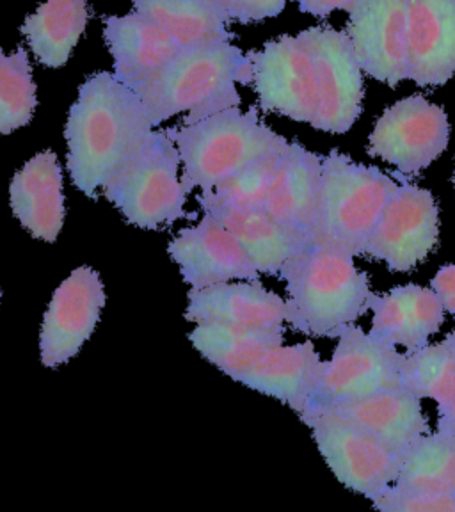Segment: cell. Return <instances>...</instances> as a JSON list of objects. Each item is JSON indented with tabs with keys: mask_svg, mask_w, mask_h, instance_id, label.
<instances>
[{
	"mask_svg": "<svg viewBox=\"0 0 455 512\" xmlns=\"http://www.w3.org/2000/svg\"><path fill=\"white\" fill-rule=\"evenodd\" d=\"M88 0H47L22 25L34 56L48 68L68 63L88 24Z\"/></svg>",
	"mask_w": 455,
	"mask_h": 512,
	"instance_id": "484cf974",
	"label": "cell"
},
{
	"mask_svg": "<svg viewBox=\"0 0 455 512\" xmlns=\"http://www.w3.org/2000/svg\"><path fill=\"white\" fill-rule=\"evenodd\" d=\"M134 13L150 20L187 50L232 40V22L221 0H132Z\"/></svg>",
	"mask_w": 455,
	"mask_h": 512,
	"instance_id": "cb8c5ba5",
	"label": "cell"
},
{
	"mask_svg": "<svg viewBox=\"0 0 455 512\" xmlns=\"http://www.w3.org/2000/svg\"><path fill=\"white\" fill-rule=\"evenodd\" d=\"M288 144L272 150L262 159L249 164L237 175L230 176L217 185L212 191L201 192V198L216 201L224 207L240 208V210H258L264 208L274 176L280 169L281 160Z\"/></svg>",
	"mask_w": 455,
	"mask_h": 512,
	"instance_id": "f546056e",
	"label": "cell"
},
{
	"mask_svg": "<svg viewBox=\"0 0 455 512\" xmlns=\"http://www.w3.org/2000/svg\"><path fill=\"white\" fill-rule=\"evenodd\" d=\"M205 360L237 381L265 352L285 342V328H244L228 324H198L189 335Z\"/></svg>",
	"mask_w": 455,
	"mask_h": 512,
	"instance_id": "d4e9b609",
	"label": "cell"
},
{
	"mask_svg": "<svg viewBox=\"0 0 455 512\" xmlns=\"http://www.w3.org/2000/svg\"><path fill=\"white\" fill-rule=\"evenodd\" d=\"M447 438L455 441V399L445 406H438V429Z\"/></svg>",
	"mask_w": 455,
	"mask_h": 512,
	"instance_id": "d590c367",
	"label": "cell"
},
{
	"mask_svg": "<svg viewBox=\"0 0 455 512\" xmlns=\"http://www.w3.org/2000/svg\"><path fill=\"white\" fill-rule=\"evenodd\" d=\"M408 2L409 80L443 86L455 75V0Z\"/></svg>",
	"mask_w": 455,
	"mask_h": 512,
	"instance_id": "2e32d148",
	"label": "cell"
},
{
	"mask_svg": "<svg viewBox=\"0 0 455 512\" xmlns=\"http://www.w3.org/2000/svg\"><path fill=\"white\" fill-rule=\"evenodd\" d=\"M230 20L239 24H256L283 13L288 0H221Z\"/></svg>",
	"mask_w": 455,
	"mask_h": 512,
	"instance_id": "d6a6232c",
	"label": "cell"
},
{
	"mask_svg": "<svg viewBox=\"0 0 455 512\" xmlns=\"http://www.w3.org/2000/svg\"><path fill=\"white\" fill-rule=\"evenodd\" d=\"M320 456L338 482L365 498L383 493L399 477L402 454L333 409L301 416Z\"/></svg>",
	"mask_w": 455,
	"mask_h": 512,
	"instance_id": "ba28073f",
	"label": "cell"
},
{
	"mask_svg": "<svg viewBox=\"0 0 455 512\" xmlns=\"http://www.w3.org/2000/svg\"><path fill=\"white\" fill-rule=\"evenodd\" d=\"M454 182H455V169H454Z\"/></svg>",
	"mask_w": 455,
	"mask_h": 512,
	"instance_id": "74e56055",
	"label": "cell"
},
{
	"mask_svg": "<svg viewBox=\"0 0 455 512\" xmlns=\"http://www.w3.org/2000/svg\"><path fill=\"white\" fill-rule=\"evenodd\" d=\"M253 86L262 111L278 112L290 120H315L319 95L312 56L299 36L267 41L262 50L249 52Z\"/></svg>",
	"mask_w": 455,
	"mask_h": 512,
	"instance_id": "7c38bea8",
	"label": "cell"
},
{
	"mask_svg": "<svg viewBox=\"0 0 455 512\" xmlns=\"http://www.w3.org/2000/svg\"><path fill=\"white\" fill-rule=\"evenodd\" d=\"M440 237V210L431 191L402 182L386 203L368 240L365 256L381 260L393 272L422 264Z\"/></svg>",
	"mask_w": 455,
	"mask_h": 512,
	"instance_id": "8fae6325",
	"label": "cell"
},
{
	"mask_svg": "<svg viewBox=\"0 0 455 512\" xmlns=\"http://www.w3.org/2000/svg\"><path fill=\"white\" fill-rule=\"evenodd\" d=\"M322 157L299 143H288L264 210L274 221L303 235L312 246L319 207Z\"/></svg>",
	"mask_w": 455,
	"mask_h": 512,
	"instance_id": "ffe728a7",
	"label": "cell"
},
{
	"mask_svg": "<svg viewBox=\"0 0 455 512\" xmlns=\"http://www.w3.org/2000/svg\"><path fill=\"white\" fill-rule=\"evenodd\" d=\"M402 352L352 326L338 336L331 360L324 361L319 383L303 415L342 406L402 386Z\"/></svg>",
	"mask_w": 455,
	"mask_h": 512,
	"instance_id": "52a82bcc",
	"label": "cell"
},
{
	"mask_svg": "<svg viewBox=\"0 0 455 512\" xmlns=\"http://www.w3.org/2000/svg\"><path fill=\"white\" fill-rule=\"evenodd\" d=\"M450 141L447 112L425 96L399 100L379 116L368 137V155L392 164L402 176H415L445 153Z\"/></svg>",
	"mask_w": 455,
	"mask_h": 512,
	"instance_id": "9c48e42d",
	"label": "cell"
},
{
	"mask_svg": "<svg viewBox=\"0 0 455 512\" xmlns=\"http://www.w3.org/2000/svg\"><path fill=\"white\" fill-rule=\"evenodd\" d=\"M148 112L134 89L114 73L91 75L70 109L64 136L73 185L91 200L153 132Z\"/></svg>",
	"mask_w": 455,
	"mask_h": 512,
	"instance_id": "6da1fadb",
	"label": "cell"
},
{
	"mask_svg": "<svg viewBox=\"0 0 455 512\" xmlns=\"http://www.w3.org/2000/svg\"><path fill=\"white\" fill-rule=\"evenodd\" d=\"M347 36L361 70L390 88L409 79L408 2L361 0L349 13Z\"/></svg>",
	"mask_w": 455,
	"mask_h": 512,
	"instance_id": "4fadbf2b",
	"label": "cell"
},
{
	"mask_svg": "<svg viewBox=\"0 0 455 512\" xmlns=\"http://www.w3.org/2000/svg\"><path fill=\"white\" fill-rule=\"evenodd\" d=\"M361 0H297L299 9L308 15L324 16L331 15L333 11H349L356 8Z\"/></svg>",
	"mask_w": 455,
	"mask_h": 512,
	"instance_id": "e575fe53",
	"label": "cell"
},
{
	"mask_svg": "<svg viewBox=\"0 0 455 512\" xmlns=\"http://www.w3.org/2000/svg\"><path fill=\"white\" fill-rule=\"evenodd\" d=\"M105 299L102 280L91 267L75 269L59 285L41 326V363L45 367H61L79 354L95 331Z\"/></svg>",
	"mask_w": 455,
	"mask_h": 512,
	"instance_id": "5bb4252c",
	"label": "cell"
},
{
	"mask_svg": "<svg viewBox=\"0 0 455 512\" xmlns=\"http://www.w3.org/2000/svg\"><path fill=\"white\" fill-rule=\"evenodd\" d=\"M333 411L347 416L400 454L418 438L431 432L429 420L422 409V399L408 392L404 386L352 400L336 406Z\"/></svg>",
	"mask_w": 455,
	"mask_h": 512,
	"instance_id": "603a6c76",
	"label": "cell"
},
{
	"mask_svg": "<svg viewBox=\"0 0 455 512\" xmlns=\"http://www.w3.org/2000/svg\"><path fill=\"white\" fill-rule=\"evenodd\" d=\"M184 164L182 187L189 196L196 187L208 192L276 148L288 144L260 120L255 107L217 112L205 120L168 128Z\"/></svg>",
	"mask_w": 455,
	"mask_h": 512,
	"instance_id": "5b68a950",
	"label": "cell"
},
{
	"mask_svg": "<svg viewBox=\"0 0 455 512\" xmlns=\"http://www.w3.org/2000/svg\"><path fill=\"white\" fill-rule=\"evenodd\" d=\"M168 251L180 267L185 283L194 290L260 278V272L239 240L210 214H205L196 226L178 233Z\"/></svg>",
	"mask_w": 455,
	"mask_h": 512,
	"instance_id": "9a60e30c",
	"label": "cell"
},
{
	"mask_svg": "<svg viewBox=\"0 0 455 512\" xmlns=\"http://www.w3.org/2000/svg\"><path fill=\"white\" fill-rule=\"evenodd\" d=\"M205 214L216 217L248 253L260 274L280 276L283 265L301 251L310 248L303 235L274 221L264 208L240 210L224 207L216 201L198 198Z\"/></svg>",
	"mask_w": 455,
	"mask_h": 512,
	"instance_id": "7402d4cb",
	"label": "cell"
},
{
	"mask_svg": "<svg viewBox=\"0 0 455 512\" xmlns=\"http://www.w3.org/2000/svg\"><path fill=\"white\" fill-rule=\"evenodd\" d=\"M399 184L374 166L340 153L322 157L319 207L312 246L365 256L368 240Z\"/></svg>",
	"mask_w": 455,
	"mask_h": 512,
	"instance_id": "277c9868",
	"label": "cell"
},
{
	"mask_svg": "<svg viewBox=\"0 0 455 512\" xmlns=\"http://www.w3.org/2000/svg\"><path fill=\"white\" fill-rule=\"evenodd\" d=\"M104 36L114 59V77L136 89L168 66L184 48L143 16H105Z\"/></svg>",
	"mask_w": 455,
	"mask_h": 512,
	"instance_id": "ac0fdd59",
	"label": "cell"
},
{
	"mask_svg": "<svg viewBox=\"0 0 455 512\" xmlns=\"http://www.w3.org/2000/svg\"><path fill=\"white\" fill-rule=\"evenodd\" d=\"M237 84H253V66L239 47L226 41L182 50L134 91L153 127L182 112H189L184 125H192L217 112L239 107Z\"/></svg>",
	"mask_w": 455,
	"mask_h": 512,
	"instance_id": "7a4b0ae2",
	"label": "cell"
},
{
	"mask_svg": "<svg viewBox=\"0 0 455 512\" xmlns=\"http://www.w3.org/2000/svg\"><path fill=\"white\" fill-rule=\"evenodd\" d=\"M322 365L324 361L313 342L280 345L265 352L253 367L237 377V383L278 399L297 415H303L319 383Z\"/></svg>",
	"mask_w": 455,
	"mask_h": 512,
	"instance_id": "44dd1931",
	"label": "cell"
},
{
	"mask_svg": "<svg viewBox=\"0 0 455 512\" xmlns=\"http://www.w3.org/2000/svg\"><path fill=\"white\" fill-rule=\"evenodd\" d=\"M443 342H445V345H447L448 349H450V352H452V356H454L455 360V329L452 331V333H448L447 338H445Z\"/></svg>",
	"mask_w": 455,
	"mask_h": 512,
	"instance_id": "8d00e7d4",
	"label": "cell"
},
{
	"mask_svg": "<svg viewBox=\"0 0 455 512\" xmlns=\"http://www.w3.org/2000/svg\"><path fill=\"white\" fill-rule=\"evenodd\" d=\"M395 488L422 493H455V441L429 432L402 452Z\"/></svg>",
	"mask_w": 455,
	"mask_h": 512,
	"instance_id": "4316f807",
	"label": "cell"
},
{
	"mask_svg": "<svg viewBox=\"0 0 455 512\" xmlns=\"http://www.w3.org/2000/svg\"><path fill=\"white\" fill-rule=\"evenodd\" d=\"M402 386L418 399L445 406L455 399V360L445 342L402 354Z\"/></svg>",
	"mask_w": 455,
	"mask_h": 512,
	"instance_id": "83f0119b",
	"label": "cell"
},
{
	"mask_svg": "<svg viewBox=\"0 0 455 512\" xmlns=\"http://www.w3.org/2000/svg\"><path fill=\"white\" fill-rule=\"evenodd\" d=\"M9 200L16 219L36 239L56 242L66 216L63 171L54 152H41L16 173Z\"/></svg>",
	"mask_w": 455,
	"mask_h": 512,
	"instance_id": "d6986e66",
	"label": "cell"
},
{
	"mask_svg": "<svg viewBox=\"0 0 455 512\" xmlns=\"http://www.w3.org/2000/svg\"><path fill=\"white\" fill-rule=\"evenodd\" d=\"M185 319L198 324L244 328H281L287 322V301L260 281L221 283L189 292Z\"/></svg>",
	"mask_w": 455,
	"mask_h": 512,
	"instance_id": "e0dca14e",
	"label": "cell"
},
{
	"mask_svg": "<svg viewBox=\"0 0 455 512\" xmlns=\"http://www.w3.org/2000/svg\"><path fill=\"white\" fill-rule=\"evenodd\" d=\"M180 164V153L168 130H153L105 182L104 196L137 228L169 226L185 216L187 194L178 178Z\"/></svg>",
	"mask_w": 455,
	"mask_h": 512,
	"instance_id": "8992f818",
	"label": "cell"
},
{
	"mask_svg": "<svg viewBox=\"0 0 455 512\" xmlns=\"http://www.w3.org/2000/svg\"><path fill=\"white\" fill-rule=\"evenodd\" d=\"M370 312L374 313L370 335L379 342L404 347L406 351H416L427 345L416 328L409 285L393 288L383 296L376 294Z\"/></svg>",
	"mask_w": 455,
	"mask_h": 512,
	"instance_id": "4dcf8cb0",
	"label": "cell"
},
{
	"mask_svg": "<svg viewBox=\"0 0 455 512\" xmlns=\"http://www.w3.org/2000/svg\"><path fill=\"white\" fill-rule=\"evenodd\" d=\"M370 502L377 512H455V493H422L390 486Z\"/></svg>",
	"mask_w": 455,
	"mask_h": 512,
	"instance_id": "1f68e13d",
	"label": "cell"
},
{
	"mask_svg": "<svg viewBox=\"0 0 455 512\" xmlns=\"http://www.w3.org/2000/svg\"><path fill=\"white\" fill-rule=\"evenodd\" d=\"M312 56L319 105L312 127L328 134H345L363 112V70L347 32L312 27L299 34Z\"/></svg>",
	"mask_w": 455,
	"mask_h": 512,
	"instance_id": "30bf717a",
	"label": "cell"
},
{
	"mask_svg": "<svg viewBox=\"0 0 455 512\" xmlns=\"http://www.w3.org/2000/svg\"><path fill=\"white\" fill-rule=\"evenodd\" d=\"M38 105L36 84L24 48L15 54L0 50V136L25 127Z\"/></svg>",
	"mask_w": 455,
	"mask_h": 512,
	"instance_id": "f1b7e54d",
	"label": "cell"
},
{
	"mask_svg": "<svg viewBox=\"0 0 455 512\" xmlns=\"http://www.w3.org/2000/svg\"><path fill=\"white\" fill-rule=\"evenodd\" d=\"M431 288L440 297L445 312L450 313L455 319V264L441 267L432 278Z\"/></svg>",
	"mask_w": 455,
	"mask_h": 512,
	"instance_id": "836d02e7",
	"label": "cell"
},
{
	"mask_svg": "<svg viewBox=\"0 0 455 512\" xmlns=\"http://www.w3.org/2000/svg\"><path fill=\"white\" fill-rule=\"evenodd\" d=\"M280 278L287 283L288 324L313 338H338L356 326L376 296L352 256L320 246L290 258Z\"/></svg>",
	"mask_w": 455,
	"mask_h": 512,
	"instance_id": "3957f363",
	"label": "cell"
}]
</instances>
